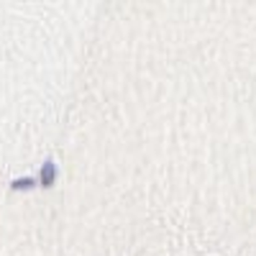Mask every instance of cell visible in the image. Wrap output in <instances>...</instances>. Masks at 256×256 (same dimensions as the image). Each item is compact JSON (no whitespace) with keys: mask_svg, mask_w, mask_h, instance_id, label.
<instances>
[{"mask_svg":"<svg viewBox=\"0 0 256 256\" xmlns=\"http://www.w3.org/2000/svg\"><path fill=\"white\" fill-rule=\"evenodd\" d=\"M36 184H38V180H34V177H18V180L10 182V190H13V192H28V190H34Z\"/></svg>","mask_w":256,"mask_h":256,"instance_id":"obj_2","label":"cell"},{"mask_svg":"<svg viewBox=\"0 0 256 256\" xmlns=\"http://www.w3.org/2000/svg\"><path fill=\"white\" fill-rule=\"evenodd\" d=\"M56 180H59V166H56L54 159H46L44 164H41V169H38V184L44 190H52L56 184Z\"/></svg>","mask_w":256,"mask_h":256,"instance_id":"obj_1","label":"cell"}]
</instances>
